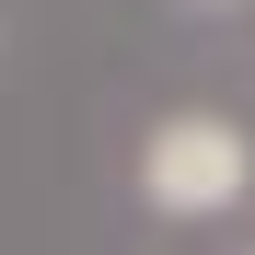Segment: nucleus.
<instances>
[{
    "mask_svg": "<svg viewBox=\"0 0 255 255\" xmlns=\"http://www.w3.org/2000/svg\"><path fill=\"white\" fill-rule=\"evenodd\" d=\"M244 186H255V139L232 116H162L139 139V197L174 209V221H221Z\"/></svg>",
    "mask_w": 255,
    "mask_h": 255,
    "instance_id": "nucleus-1",
    "label": "nucleus"
},
{
    "mask_svg": "<svg viewBox=\"0 0 255 255\" xmlns=\"http://www.w3.org/2000/svg\"><path fill=\"white\" fill-rule=\"evenodd\" d=\"M197 12H232V0H197Z\"/></svg>",
    "mask_w": 255,
    "mask_h": 255,
    "instance_id": "nucleus-2",
    "label": "nucleus"
}]
</instances>
